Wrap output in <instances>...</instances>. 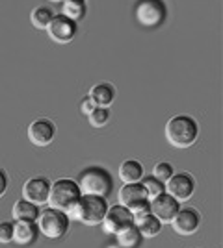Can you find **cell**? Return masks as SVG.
Listing matches in <instances>:
<instances>
[{
	"instance_id": "cell-1",
	"label": "cell",
	"mask_w": 223,
	"mask_h": 248,
	"mask_svg": "<svg viewBox=\"0 0 223 248\" xmlns=\"http://www.w3.org/2000/svg\"><path fill=\"white\" fill-rule=\"evenodd\" d=\"M199 123L191 115H175L166 123L164 135L168 143L175 148H190L199 139Z\"/></svg>"
},
{
	"instance_id": "cell-2",
	"label": "cell",
	"mask_w": 223,
	"mask_h": 248,
	"mask_svg": "<svg viewBox=\"0 0 223 248\" xmlns=\"http://www.w3.org/2000/svg\"><path fill=\"white\" fill-rule=\"evenodd\" d=\"M82 195H95V197L108 198L114 191V178L103 167H86L76 178Z\"/></svg>"
},
{
	"instance_id": "cell-3",
	"label": "cell",
	"mask_w": 223,
	"mask_h": 248,
	"mask_svg": "<svg viewBox=\"0 0 223 248\" xmlns=\"http://www.w3.org/2000/svg\"><path fill=\"white\" fill-rule=\"evenodd\" d=\"M80 198H82V191L76 184V180L60 178L56 182H51V193H49L47 206L56 207V209L65 211V213H71Z\"/></svg>"
},
{
	"instance_id": "cell-4",
	"label": "cell",
	"mask_w": 223,
	"mask_h": 248,
	"mask_svg": "<svg viewBox=\"0 0 223 248\" xmlns=\"http://www.w3.org/2000/svg\"><path fill=\"white\" fill-rule=\"evenodd\" d=\"M108 200L104 197H95V195H82L78 204L73 207L69 217L82 222L86 226H99L108 211Z\"/></svg>"
},
{
	"instance_id": "cell-5",
	"label": "cell",
	"mask_w": 223,
	"mask_h": 248,
	"mask_svg": "<svg viewBox=\"0 0 223 248\" xmlns=\"http://www.w3.org/2000/svg\"><path fill=\"white\" fill-rule=\"evenodd\" d=\"M35 224L39 228V233L45 235L51 241H58V239L65 237V233L71 228V217L69 213L60 211L56 207L45 206L39 213V217L35 220Z\"/></svg>"
},
{
	"instance_id": "cell-6",
	"label": "cell",
	"mask_w": 223,
	"mask_h": 248,
	"mask_svg": "<svg viewBox=\"0 0 223 248\" xmlns=\"http://www.w3.org/2000/svg\"><path fill=\"white\" fill-rule=\"evenodd\" d=\"M134 19L143 28H160L168 21V4L166 0H136Z\"/></svg>"
},
{
	"instance_id": "cell-7",
	"label": "cell",
	"mask_w": 223,
	"mask_h": 248,
	"mask_svg": "<svg viewBox=\"0 0 223 248\" xmlns=\"http://www.w3.org/2000/svg\"><path fill=\"white\" fill-rule=\"evenodd\" d=\"M45 31H47V35H49L54 43H58V45H67V43H71L74 37H76V33H78V22L67 19L62 13H58V15L54 13L52 21H51L49 28Z\"/></svg>"
},
{
	"instance_id": "cell-8",
	"label": "cell",
	"mask_w": 223,
	"mask_h": 248,
	"mask_svg": "<svg viewBox=\"0 0 223 248\" xmlns=\"http://www.w3.org/2000/svg\"><path fill=\"white\" fill-rule=\"evenodd\" d=\"M201 213L195 207H181L170 224L175 233H179L182 237H190L193 233H197V230L201 228Z\"/></svg>"
},
{
	"instance_id": "cell-9",
	"label": "cell",
	"mask_w": 223,
	"mask_h": 248,
	"mask_svg": "<svg viewBox=\"0 0 223 248\" xmlns=\"http://www.w3.org/2000/svg\"><path fill=\"white\" fill-rule=\"evenodd\" d=\"M166 193L171 195L175 200L179 202H186L193 197L195 193V178L190 174V172H175L170 180L166 182Z\"/></svg>"
},
{
	"instance_id": "cell-10",
	"label": "cell",
	"mask_w": 223,
	"mask_h": 248,
	"mask_svg": "<svg viewBox=\"0 0 223 248\" xmlns=\"http://www.w3.org/2000/svg\"><path fill=\"white\" fill-rule=\"evenodd\" d=\"M51 193V180L45 176H34L22 184V198L34 202L35 206H47Z\"/></svg>"
},
{
	"instance_id": "cell-11",
	"label": "cell",
	"mask_w": 223,
	"mask_h": 248,
	"mask_svg": "<svg viewBox=\"0 0 223 248\" xmlns=\"http://www.w3.org/2000/svg\"><path fill=\"white\" fill-rule=\"evenodd\" d=\"M26 134H28V139H30V143L34 146L43 148V146H49L54 141V137H56V124H54V121L47 119V117H39V119H35V121L30 123Z\"/></svg>"
},
{
	"instance_id": "cell-12",
	"label": "cell",
	"mask_w": 223,
	"mask_h": 248,
	"mask_svg": "<svg viewBox=\"0 0 223 248\" xmlns=\"http://www.w3.org/2000/svg\"><path fill=\"white\" fill-rule=\"evenodd\" d=\"M149 206H151V213L158 218L162 224H170L171 220H173V217L179 213L181 202L175 200L171 195H168V193L164 191L162 195H158L156 198H153V200L149 202Z\"/></svg>"
},
{
	"instance_id": "cell-13",
	"label": "cell",
	"mask_w": 223,
	"mask_h": 248,
	"mask_svg": "<svg viewBox=\"0 0 223 248\" xmlns=\"http://www.w3.org/2000/svg\"><path fill=\"white\" fill-rule=\"evenodd\" d=\"M103 224V230L110 233V235H116L119 230L134 224V218H132V213L128 211V207L121 206V204H116V206L108 207L106 215H104V220L101 222Z\"/></svg>"
},
{
	"instance_id": "cell-14",
	"label": "cell",
	"mask_w": 223,
	"mask_h": 248,
	"mask_svg": "<svg viewBox=\"0 0 223 248\" xmlns=\"http://www.w3.org/2000/svg\"><path fill=\"white\" fill-rule=\"evenodd\" d=\"M39 237V228L34 220H15L13 222V243L28 247L34 245Z\"/></svg>"
},
{
	"instance_id": "cell-15",
	"label": "cell",
	"mask_w": 223,
	"mask_h": 248,
	"mask_svg": "<svg viewBox=\"0 0 223 248\" xmlns=\"http://www.w3.org/2000/svg\"><path fill=\"white\" fill-rule=\"evenodd\" d=\"M143 202H149V198L139 182L138 184H123V187L119 189V204L121 206L132 209Z\"/></svg>"
},
{
	"instance_id": "cell-16",
	"label": "cell",
	"mask_w": 223,
	"mask_h": 248,
	"mask_svg": "<svg viewBox=\"0 0 223 248\" xmlns=\"http://www.w3.org/2000/svg\"><path fill=\"white\" fill-rule=\"evenodd\" d=\"M116 87L112 85V83L108 82H103V83H97V85H93L91 89H89V93H87V96L93 100V104L95 106H99V108H110L112 104H114V100H116Z\"/></svg>"
},
{
	"instance_id": "cell-17",
	"label": "cell",
	"mask_w": 223,
	"mask_h": 248,
	"mask_svg": "<svg viewBox=\"0 0 223 248\" xmlns=\"http://www.w3.org/2000/svg\"><path fill=\"white\" fill-rule=\"evenodd\" d=\"M145 176V169L138 159H125L119 165V180L123 184H138Z\"/></svg>"
},
{
	"instance_id": "cell-18",
	"label": "cell",
	"mask_w": 223,
	"mask_h": 248,
	"mask_svg": "<svg viewBox=\"0 0 223 248\" xmlns=\"http://www.w3.org/2000/svg\"><path fill=\"white\" fill-rule=\"evenodd\" d=\"M41 213V207L35 206L34 202H28L24 198H19L13 207H11V215H13V220H37Z\"/></svg>"
},
{
	"instance_id": "cell-19",
	"label": "cell",
	"mask_w": 223,
	"mask_h": 248,
	"mask_svg": "<svg viewBox=\"0 0 223 248\" xmlns=\"http://www.w3.org/2000/svg\"><path fill=\"white\" fill-rule=\"evenodd\" d=\"M134 224H136V228H138V232L141 233V237L143 239L156 237L160 232H162V228H164V224H162L153 213H147L145 217L138 218Z\"/></svg>"
},
{
	"instance_id": "cell-20",
	"label": "cell",
	"mask_w": 223,
	"mask_h": 248,
	"mask_svg": "<svg viewBox=\"0 0 223 248\" xmlns=\"http://www.w3.org/2000/svg\"><path fill=\"white\" fill-rule=\"evenodd\" d=\"M116 241L119 248H136L139 247V243L143 241L141 233L138 232L136 224H130V226L119 230L116 233Z\"/></svg>"
},
{
	"instance_id": "cell-21",
	"label": "cell",
	"mask_w": 223,
	"mask_h": 248,
	"mask_svg": "<svg viewBox=\"0 0 223 248\" xmlns=\"http://www.w3.org/2000/svg\"><path fill=\"white\" fill-rule=\"evenodd\" d=\"M86 13H87V6L82 0H64L62 2V15H65L71 21H82L86 17Z\"/></svg>"
},
{
	"instance_id": "cell-22",
	"label": "cell",
	"mask_w": 223,
	"mask_h": 248,
	"mask_svg": "<svg viewBox=\"0 0 223 248\" xmlns=\"http://www.w3.org/2000/svg\"><path fill=\"white\" fill-rule=\"evenodd\" d=\"M52 17H54V11L51 10L49 6H37V8H34L32 13H30V22H32V26L35 30L45 31L49 28Z\"/></svg>"
},
{
	"instance_id": "cell-23",
	"label": "cell",
	"mask_w": 223,
	"mask_h": 248,
	"mask_svg": "<svg viewBox=\"0 0 223 248\" xmlns=\"http://www.w3.org/2000/svg\"><path fill=\"white\" fill-rule=\"evenodd\" d=\"M139 184H141V187H143V191H145V195H147L149 202L166 191V184H164V182H160V180H156L153 174L143 176V178L139 180Z\"/></svg>"
},
{
	"instance_id": "cell-24",
	"label": "cell",
	"mask_w": 223,
	"mask_h": 248,
	"mask_svg": "<svg viewBox=\"0 0 223 248\" xmlns=\"http://www.w3.org/2000/svg\"><path fill=\"white\" fill-rule=\"evenodd\" d=\"M110 121V108H99L97 106L91 113L87 115V123L93 128H104Z\"/></svg>"
},
{
	"instance_id": "cell-25",
	"label": "cell",
	"mask_w": 223,
	"mask_h": 248,
	"mask_svg": "<svg viewBox=\"0 0 223 248\" xmlns=\"http://www.w3.org/2000/svg\"><path fill=\"white\" fill-rule=\"evenodd\" d=\"M173 174H175V167L171 165L170 161H160V163H156L154 169H153V176H154L156 180H160V182H164V184H166Z\"/></svg>"
},
{
	"instance_id": "cell-26",
	"label": "cell",
	"mask_w": 223,
	"mask_h": 248,
	"mask_svg": "<svg viewBox=\"0 0 223 248\" xmlns=\"http://www.w3.org/2000/svg\"><path fill=\"white\" fill-rule=\"evenodd\" d=\"M0 243L2 245L13 243V222H10V220L0 222Z\"/></svg>"
},
{
	"instance_id": "cell-27",
	"label": "cell",
	"mask_w": 223,
	"mask_h": 248,
	"mask_svg": "<svg viewBox=\"0 0 223 248\" xmlns=\"http://www.w3.org/2000/svg\"><path fill=\"white\" fill-rule=\"evenodd\" d=\"M95 108H97V106L93 104V100H91V98H89L87 94H86L84 98L80 100V111H82V115H86V117L91 113V111H93Z\"/></svg>"
},
{
	"instance_id": "cell-28",
	"label": "cell",
	"mask_w": 223,
	"mask_h": 248,
	"mask_svg": "<svg viewBox=\"0 0 223 248\" xmlns=\"http://www.w3.org/2000/svg\"><path fill=\"white\" fill-rule=\"evenodd\" d=\"M8 186H10V178H8V174H6L4 169H0V198L6 195Z\"/></svg>"
},
{
	"instance_id": "cell-29",
	"label": "cell",
	"mask_w": 223,
	"mask_h": 248,
	"mask_svg": "<svg viewBox=\"0 0 223 248\" xmlns=\"http://www.w3.org/2000/svg\"><path fill=\"white\" fill-rule=\"evenodd\" d=\"M49 2H51V4H62L64 0H49Z\"/></svg>"
},
{
	"instance_id": "cell-30",
	"label": "cell",
	"mask_w": 223,
	"mask_h": 248,
	"mask_svg": "<svg viewBox=\"0 0 223 248\" xmlns=\"http://www.w3.org/2000/svg\"><path fill=\"white\" fill-rule=\"evenodd\" d=\"M82 2H86V0H82Z\"/></svg>"
}]
</instances>
